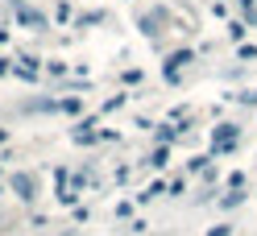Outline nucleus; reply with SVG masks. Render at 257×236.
Returning <instances> with one entry per match:
<instances>
[{"label":"nucleus","mask_w":257,"mask_h":236,"mask_svg":"<svg viewBox=\"0 0 257 236\" xmlns=\"http://www.w3.org/2000/svg\"><path fill=\"white\" fill-rule=\"evenodd\" d=\"M13 186L21 191V199H34V178H29V174H17V178H13Z\"/></svg>","instance_id":"1"},{"label":"nucleus","mask_w":257,"mask_h":236,"mask_svg":"<svg viewBox=\"0 0 257 236\" xmlns=\"http://www.w3.org/2000/svg\"><path fill=\"white\" fill-rule=\"evenodd\" d=\"M21 21H25V25H38V29H46V17H42V13H34V9H21Z\"/></svg>","instance_id":"2"},{"label":"nucleus","mask_w":257,"mask_h":236,"mask_svg":"<svg viewBox=\"0 0 257 236\" xmlns=\"http://www.w3.org/2000/svg\"><path fill=\"white\" fill-rule=\"evenodd\" d=\"M187 62H191V50H179V54L166 62V75H170V71H179V67H187Z\"/></svg>","instance_id":"3"}]
</instances>
